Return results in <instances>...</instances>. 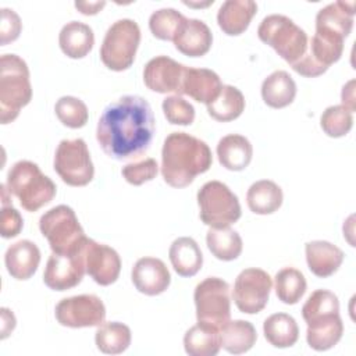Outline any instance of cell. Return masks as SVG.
Masks as SVG:
<instances>
[{
	"label": "cell",
	"instance_id": "29",
	"mask_svg": "<svg viewBox=\"0 0 356 356\" xmlns=\"http://www.w3.org/2000/svg\"><path fill=\"white\" fill-rule=\"evenodd\" d=\"M282 197L281 188L270 179L256 181L250 185L246 193L248 207L250 211L260 216L277 211L282 204Z\"/></svg>",
	"mask_w": 356,
	"mask_h": 356
},
{
	"label": "cell",
	"instance_id": "22",
	"mask_svg": "<svg viewBox=\"0 0 356 356\" xmlns=\"http://www.w3.org/2000/svg\"><path fill=\"white\" fill-rule=\"evenodd\" d=\"M256 13L257 4L252 0H227L218 8L217 24L225 35L238 36L248 29Z\"/></svg>",
	"mask_w": 356,
	"mask_h": 356
},
{
	"label": "cell",
	"instance_id": "17",
	"mask_svg": "<svg viewBox=\"0 0 356 356\" xmlns=\"http://www.w3.org/2000/svg\"><path fill=\"white\" fill-rule=\"evenodd\" d=\"M132 282L135 288L147 296L163 293L171 282V275L163 260L156 257H142L132 268Z\"/></svg>",
	"mask_w": 356,
	"mask_h": 356
},
{
	"label": "cell",
	"instance_id": "37",
	"mask_svg": "<svg viewBox=\"0 0 356 356\" xmlns=\"http://www.w3.org/2000/svg\"><path fill=\"white\" fill-rule=\"evenodd\" d=\"M353 113L345 106H330L327 107L320 118L321 129L331 138L345 136L353 125Z\"/></svg>",
	"mask_w": 356,
	"mask_h": 356
},
{
	"label": "cell",
	"instance_id": "5",
	"mask_svg": "<svg viewBox=\"0 0 356 356\" xmlns=\"http://www.w3.org/2000/svg\"><path fill=\"white\" fill-rule=\"evenodd\" d=\"M7 189L26 211H36L56 196V184L29 160L17 161L7 174Z\"/></svg>",
	"mask_w": 356,
	"mask_h": 356
},
{
	"label": "cell",
	"instance_id": "21",
	"mask_svg": "<svg viewBox=\"0 0 356 356\" xmlns=\"http://www.w3.org/2000/svg\"><path fill=\"white\" fill-rule=\"evenodd\" d=\"M222 88L220 76L207 68H192L186 67L184 82H182V95H188L199 103L210 104L220 95Z\"/></svg>",
	"mask_w": 356,
	"mask_h": 356
},
{
	"label": "cell",
	"instance_id": "6",
	"mask_svg": "<svg viewBox=\"0 0 356 356\" xmlns=\"http://www.w3.org/2000/svg\"><path fill=\"white\" fill-rule=\"evenodd\" d=\"M257 36L291 65L306 54L309 46L306 32L291 18L280 14H271L263 18L257 28Z\"/></svg>",
	"mask_w": 356,
	"mask_h": 356
},
{
	"label": "cell",
	"instance_id": "34",
	"mask_svg": "<svg viewBox=\"0 0 356 356\" xmlns=\"http://www.w3.org/2000/svg\"><path fill=\"white\" fill-rule=\"evenodd\" d=\"M245 110V97L242 92L232 85H222L220 95L207 104V113L216 121L228 122L236 120Z\"/></svg>",
	"mask_w": 356,
	"mask_h": 356
},
{
	"label": "cell",
	"instance_id": "14",
	"mask_svg": "<svg viewBox=\"0 0 356 356\" xmlns=\"http://www.w3.org/2000/svg\"><path fill=\"white\" fill-rule=\"evenodd\" d=\"M85 245L79 252L75 253H51L43 273V281L50 289L60 292L67 291L76 286L82 281L86 273Z\"/></svg>",
	"mask_w": 356,
	"mask_h": 356
},
{
	"label": "cell",
	"instance_id": "36",
	"mask_svg": "<svg viewBox=\"0 0 356 356\" xmlns=\"http://www.w3.org/2000/svg\"><path fill=\"white\" fill-rule=\"evenodd\" d=\"M54 111L60 122L68 128H82L89 118L86 104L74 96H63L56 102Z\"/></svg>",
	"mask_w": 356,
	"mask_h": 356
},
{
	"label": "cell",
	"instance_id": "9",
	"mask_svg": "<svg viewBox=\"0 0 356 356\" xmlns=\"http://www.w3.org/2000/svg\"><path fill=\"white\" fill-rule=\"evenodd\" d=\"M199 216L210 228H225L241 218L238 196L222 182L209 181L197 192Z\"/></svg>",
	"mask_w": 356,
	"mask_h": 356
},
{
	"label": "cell",
	"instance_id": "8",
	"mask_svg": "<svg viewBox=\"0 0 356 356\" xmlns=\"http://www.w3.org/2000/svg\"><path fill=\"white\" fill-rule=\"evenodd\" d=\"M139 43V25L129 18L118 19L104 35L100 47V58L108 70L117 72L125 71L132 65Z\"/></svg>",
	"mask_w": 356,
	"mask_h": 356
},
{
	"label": "cell",
	"instance_id": "40",
	"mask_svg": "<svg viewBox=\"0 0 356 356\" xmlns=\"http://www.w3.org/2000/svg\"><path fill=\"white\" fill-rule=\"evenodd\" d=\"M157 172H159V164L154 159H150V157L140 160L138 163L127 164L121 170V174L125 178V181L135 186H139L147 181L154 179Z\"/></svg>",
	"mask_w": 356,
	"mask_h": 356
},
{
	"label": "cell",
	"instance_id": "3",
	"mask_svg": "<svg viewBox=\"0 0 356 356\" xmlns=\"http://www.w3.org/2000/svg\"><path fill=\"white\" fill-rule=\"evenodd\" d=\"M307 324L306 341L314 350L323 352L334 348L343 334L337 295L327 289L314 291L302 307Z\"/></svg>",
	"mask_w": 356,
	"mask_h": 356
},
{
	"label": "cell",
	"instance_id": "28",
	"mask_svg": "<svg viewBox=\"0 0 356 356\" xmlns=\"http://www.w3.org/2000/svg\"><path fill=\"white\" fill-rule=\"evenodd\" d=\"M221 346L232 355H241L253 348L257 339L256 328L245 320H229L220 330Z\"/></svg>",
	"mask_w": 356,
	"mask_h": 356
},
{
	"label": "cell",
	"instance_id": "24",
	"mask_svg": "<svg viewBox=\"0 0 356 356\" xmlns=\"http://www.w3.org/2000/svg\"><path fill=\"white\" fill-rule=\"evenodd\" d=\"M217 156L224 168L229 171H242L252 161L253 147L248 138L231 134L218 140Z\"/></svg>",
	"mask_w": 356,
	"mask_h": 356
},
{
	"label": "cell",
	"instance_id": "15",
	"mask_svg": "<svg viewBox=\"0 0 356 356\" xmlns=\"http://www.w3.org/2000/svg\"><path fill=\"white\" fill-rule=\"evenodd\" d=\"M186 65L167 57L157 56L147 61L143 70L145 85L157 93L182 95V82Z\"/></svg>",
	"mask_w": 356,
	"mask_h": 356
},
{
	"label": "cell",
	"instance_id": "30",
	"mask_svg": "<svg viewBox=\"0 0 356 356\" xmlns=\"http://www.w3.org/2000/svg\"><path fill=\"white\" fill-rule=\"evenodd\" d=\"M184 348L191 356H216L221 349L220 330L197 323L185 332Z\"/></svg>",
	"mask_w": 356,
	"mask_h": 356
},
{
	"label": "cell",
	"instance_id": "19",
	"mask_svg": "<svg viewBox=\"0 0 356 356\" xmlns=\"http://www.w3.org/2000/svg\"><path fill=\"white\" fill-rule=\"evenodd\" d=\"M355 1H335L316 15V31L346 39L353 28Z\"/></svg>",
	"mask_w": 356,
	"mask_h": 356
},
{
	"label": "cell",
	"instance_id": "11",
	"mask_svg": "<svg viewBox=\"0 0 356 356\" xmlns=\"http://www.w3.org/2000/svg\"><path fill=\"white\" fill-rule=\"evenodd\" d=\"M54 171L70 186H85L95 175V167L83 139H64L54 154Z\"/></svg>",
	"mask_w": 356,
	"mask_h": 356
},
{
	"label": "cell",
	"instance_id": "2",
	"mask_svg": "<svg viewBox=\"0 0 356 356\" xmlns=\"http://www.w3.org/2000/svg\"><path fill=\"white\" fill-rule=\"evenodd\" d=\"M213 163L209 145L186 132H172L161 149V175L172 188H185Z\"/></svg>",
	"mask_w": 356,
	"mask_h": 356
},
{
	"label": "cell",
	"instance_id": "1",
	"mask_svg": "<svg viewBox=\"0 0 356 356\" xmlns=\"http://www.w3.org/2000/svg\"><path fill=\"white\" fill-rule=\"evenodd\" d=\"M154 135V115L149 102L127 95L110 103L102 113L96 139L114 160H128L145 153Z\"/></svg>",
	"mask_w": 356,
	"mask_h": 356
},
{
	"label": "cell",
	"instance_id": "23",
	"mask_svg": "<svg viewBox=\"0 0 356 356\" xmlns=\"http://www.w3.org/2000/svg\"><path fill=\"white\" fill-rule=\"evenodd\" d=\"M309 270L320 278H327L338 271L343 261V252L327 241H312L305 246Z\"/></svg>",
	"mask_w": 356,
	"mask_h": 356
},
{
	"label": "cell",
	"instance_id": "18",
	"mask_svg": "<svg viewBox=\"0 0 356 356\" xmlns=\"http://www.w3.org/2000/svg\"><path fill=\"white\" fill-rule=\"evenodd\" d=\"M172 42L175 49L182 54L189 57H200L210 50L213 33L203 21L185 17Z\"/></svg>",
	"mask_w": 356,
	"mask_h": 356
},
{
	"label": "cell",
	"instance_id": "13",
	"mask_svg": "<svg viewBox=\"0 0 356 356\" xmlns=\"http://www.w3.org/2000/svg\"><path fill=\"white\" fill-rule=\"evenodd\" d=\"M54 314L64 327H97L106 318V307L96 295H76L61 299L56 306Z\"/></svg>",
	"mask_w": 356,
	"mask_h": 356
},
{
	"label": "cell",
	"instance_id": "26",
	"mask_svg": "<svg viewBox=\"0 0 356 356\" xmlns=\"http://www.w3.org/2000/svg\"><path fill=\"white\" fill-rule=\"evenodd\" d=\"M170 261L181 277H193L203 264V254L197 242L189 236L177 238L168 250Z\"/></svg>",
	"mask_w": 356,
	"mask_h": 356
},
{
	"label": "cell",
	"instance_id": "42",
	"mask_svg": "<svg viewBox=\"0 0 356 356\" xmlns=\"http://www.w3.org/2000/svg\"><path fill=\"white\" fill-rule=\"evenodd\" d=\"M24 227V220L17 209H14L11 204L10 206H3L1 207V214H0V229H1V236L8 239L17 236Z\"/></svg>",
	"mask_w": 356,
	"mask_h": 356
},
{
	"label": "cell",
	"instance_id": "27",
	"mask_svg": "<svg viewBox=\"0 0 356 356\" xmlns=\"http://www.w3.org/2000/svg\"><path fill=\"white\" fill-rule=\"evenodd\" d=\"M295 96L296 83L286 71H274L261 83V97L264 103L273 108L289 106Z\"/></svg>",
	"mask_w": 356,
	"mask_h": 356
},
{
	"label": "cell",
	"instance_id": "16",
	"mask_svg": "<svg viewBox=\"0 0 356 356\" xmlns=\"http://www.w3.org/2000/svg\"><path fill=\"white\" fill-rule=\"evenodd\" d=\"M86 273L102 286L111 285L117 281L121 271V259L118 253L103 243L88 238L85 245Z\"/></svg>",
	"mask_w": 356,
	"mask_h": 356
},
{
	"label": "cell",
	"instance_id": "41",
	"mask_svg": "<svg viewBox=\"0 0 356 356\" xmlns=\"http://www.w3.org/2000/svg\"><path fill=\"white\" fill-rule=\"evenodd\" d=\"M22 29L21 19L14 10L1 8V25H0V43L6 46L10 42L18 39Z\"/></svg>",
	"mask_w": 356,
	"mask_h": 356
},
{
	"label": "cell",
	"instance_id": "20",
	"mask_svg": "<svg viewBox=\"0 0 356 356\" xmlns=\"http://www.w3.org/2000/svg\"><path fill=\"white\" fill-rule=\"evenodd\" d=\"M4 263L8 274L13 278L18 281L29 280L39 267L40 250L28 239L18 241L6 250Z\"/></svg>",
	"mask_w": 356,
	"mask_h": 356
},
{
	"label": "cell",
	"instance_id": "12",
	"mask_svg": "<svg viewBox=\"0 0 356 356\" xmlns=\"http://www.w3.org/2000/svg\"><path fill=\"white\" fill-rule=\"evenodd\" d=\"M271 277L261 268H245L235 280L232 298L239 312L256 314L261 312L270 298Z\"/></svg>",
	"mask_w": 356,
	"mask_h": 356
},
{
	"label": "cell",
	"instance_id": "44",
	"mask_svg": "<svg viewBox=\"0 0 356 356\" xmlns=\"http://www.w3.org/2000/svg\"><path fill=\"white\" fill-rule=\"evenodd\" d=\"M1 338L4 339L15 327V317L13 312H10L7 307H1Z\"/></svg>",
	"mask_w": 356,
	"mask_h": 356
},
{
	"label": "cell",
	"instance_id": "25",
	"mask_svg": "<svg viewBox=\"0 0 356 356\" xmlns=\"http://www.w3.org/2000/svg\"><path fill=\"white\" fill-rule=\"evenodd\" d=\"M58 44L67 57L83 58L90 53L95 44V35L89 25L79 21H71L61 28Z\"/></svg>",
	"mask_w": 356,
	"mask_h": 356
},
{
	"label": "cell",
	"instance_id": "4",
	"mask_svg": "<svg viewBox=\"0 0 356 356\" xmlns=\"http://www.w3.org/2000/svg\"><path fill=\"white\" fill-rule=\"evenodd\" d=\"M32 99V86L26 63L17 54L0 57V121H14L19 110Z\"/></svg>",
	"mask_w": 356,
	"mask_h": 356
},
{
	"label": "cell",
	"instance_id": "31",
	"mask_svg": "<svg viewBox=\"0 0 356 356\" xmlns=\"http://www.w3.org/2000/svg\"><path fill=\"white\" fill-rule=\"evenodd\" d=\"M263 332L267 342L275 348H289L299 338L295 318L286 313H275L264 320Z\"/></svg>",
	"mask_w": 356,
	"mask_h": 356
},
{
	"label": "cell",
	"instance_id": "7",
	"mask_svg": "<svg viewBox=\"0 0 356 356\" xmlns=\"http://www.w3.org/2000/svg\"><path fill=\"white\" fill-rule=\"evenodd\" d=\"M39 228L57 254L79 252L88 239L75 211L65 204L47 210L39 220Z\"/></svg>",
	"mask_w": 356,
	"mask_h": 356
},
{
	"label": "cell",
	"instance_id": "39",
	"mask_svg": "<svg viewBox=\"0 0 356 356\" xmlns=\"http://www.w3.org/2000/svg\"><path fill=\"white\" fill-rule=\"evenodd\" d=\"M163 113L170 124L191 125L195 120V108L181 96H168L163 100Z\"/></svg>",
	"mask_w": 356,
	"mask_h": 356
},
{
	"label": "cell",
	"instance_id": "43",
	"mask_svg": "<svg viewBox=\"0 0 356 356\" xmlns=\"http://www.w3.org/2000/svg\"><path fill=\"white\" fill-rule=\"evenodd\" d=\"M341 99H342V106H345L348 110L353 113L355 111V79H350L348 83L343 85Z\"/></svg>",
	"mask_w": 356,
	"mask_h": 356
},
{
	"label": "cell",
	"instance_id": "32",
	"mask_svg": "<svg viewBox=\"0 0 356 356\" xmlns=\"http://www.w3.org/2000/svg\"><path fill=\"white\" fill-rule=\"evenodd\" d=\"M206 243L211 254L222 261H231L242 253V238L229 227L210 228L206 235Z\"/></svg>",
	"mask_w": 356,
	"mask_h": 356
},
{
	"label": "cell",
	"instance_id": "45",
	"mask_svg": "<svg viewBox=\"0 0 356 356\" xmlns=\"http://www.w3.org/2000/svg\"><path fill=\"white\" fill-rule=\"evenodd\" d=\"M106 6V1H76L75 7L82 13L83 15H95L97 14L103 7Z\"/></svg>",
	"mask_w": 356,
	"mask_h": 356
},
{
	"label": "cell",
	"instance_id": "10",
	"mask_svg": "<svg viewBox=\"0 0 356 356\" xmlns=\"http://www.w3.org/2000/svg\"><path fill=\"white\" fill-rule=\"evenodd\" d=\"M193 300L197 323L221 330L229 321L231 295L227 281L218 277H209L195 288Z\"/></svg>",
	"mask_w": 356,
	"mask_h": 356
},
{
	"label": "cell",
	"instance_id": "38",
	"mask_svg": "<svg viewBox=\"0 0 356 356\" xmlns=\"http://www.w3.org/2000/svg\"><path fill=\"white\" fill-rule=\"evenodd\" d=\"M185 17L174 8H160L149 18V29L160 40H172Z\"/></svg>",
	"mask_w": 356,
	"mask_h": 356
},
{
	"label": "cell",
	"instance_id": "35",
	"mask_svg": "<svg viewBox=\"0 0 356 356\" xmlns=\"http://www.w3.org/2000/svg\"><path fill=\"white\" fill-rule=\"evenodd\" d=\"M275 293L277 298L285 305L298 303L306 292V280L305 275L293 268L285 267L275 274Z\"/></svg>",
	"mask_w": 356,
	"mask_h": 356
},
{
	"label": "cell",
	"instance_id": "33",
	"mask_svg": "<svg viewBox=\"0 0 356 356\" xmlns=\"http://www.w3.org/2000/svg\"><path fill=\"white\" fill-rule=\"evenodd\" d=\"M131 330L118 321L102 323L95 334V342L100 352L106 355H118L131 345Z\"/></svg>",
	"mask_w": 356,
	"mask_h": 356
}]
</instances>
